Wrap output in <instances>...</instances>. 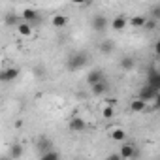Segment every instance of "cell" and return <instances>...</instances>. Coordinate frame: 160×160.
<instances>
[{"mask_svg": "<svg viewBox=\"0 0 160 160\" xmlns=\"http://www.w3.org/2000/svg\"><path fill=\"white\" fill-rule=\"evenodd\" d=\"M87 55H83V53H75V55H72L70 57V62H68V66H70V70H79V68H83L85 64H87Z\"/></svg>", "mask_w": 160, "mask_h": 160, "instance_id": "cell-1", "label": "cell"}, {"mask_svg": "<svg viewBox=\"0 0 160 160\" xmlns=\"http://www.w3.org/2000/svg\"><path fill=\"white\" fill-rule=\"evenodd\" d=\"M108 25H109V21H108L104 15H94V17L91 19V28H92L94 32H104V30L108 28Z\"/></svg>", "mask_w": 160, "mask_h": 160, "instance_id": "cell-2", "label": "cell"}, {"mask_svg": "<svg viewBox=\"0 0 160 160\" xmlns=\"http://www.w3.org/2000/svg\"><path fill=\"white\" fill-rule=\"evenodd\" d=\"M104 79H106V73H104L100 68H94V70H91L89 75H87V83H89V85H94V83L104 81Z\"/></svg>", "mask_w": 160, "mask_h": 160, "instance_id": "cell-3", "label": "cell"}, {"mask_svg": "<svg viewBox=\"0 0 160 160\" xmlns=\"http://www.w3.org/2000/svg\"><path fill=\"white\" fill-rule=\"evenodd\" d=\"M21 19H23V21H27V23L36 25V23L40 21V15H38V12H36V10H32V8H25V10L21 12Z\"/></svg>", "mask_w": 160, "mask_h": 160, "instance_id": "cell-4", "label": "cell"}, {"mask_svg": "<svg viewBox=\"0 0 160 160\" xmlns=\"http://www.w3.org/2000/svg\"><path fill=\"white\" fill-rule=\"evenodd\" d=\"M109 27H111L115 32H121V30H124V28L128 27V19L122 17V15H117V17H113V19L109 21Z\"/></svg>", "mask_w": 160, "mask_h": 160, "instance_id": "cell-5", "label": "cell"}, {"mask_svg": "<svg viewBox=\"0 0 160 160\" xmlns=\"http://www.w3.org/2000/svg\"><path fill=\"white\" fill-rule=\"evenodd\" d=\"M109 138L117 143H122V141H126V130L121 126H113V128H109Z\"/></svg>", "mask_w": 160, "mask_h": 160, "instance_id": "cell-6", "label": "cell"}, {"mask_svg": "<svg viewBox=\"0 0 160 160\" xmlns=\"http://www.w3.org/2000/svg\"><path fill=\"white\" fill-rule=\"evenodd\" d=\"M119 152H121V156L122 158H134L136 156V147H134V143H128V141H122L121 143V149H119Z\"/></svg>", "mask_w": 160, "mask_h": 160, "instance_id": "cell-7", "label": "cell"}, {"mask_svg": "<svg viewBox=\"0 0 160 160\" xmlns=\"http://www.w3.org/2000/svg\"><path fill=\"white\" fill-rule=\"evenodd\" d=\"M17 75H19V68L13 66V68H6V70H2V73H0V79H2V83H10V81H13Z\"/></svg>", "mask_w": 160, "mask_h": 160, "instance_id": "cell-8", "label": "cell"}, {"mask_svg": "<svg viewBox=\"0 0 160 160\" xmlns=\"http://www.w3.org/2000/svg\"><path fill=\"white\" fill-rule=\"evenodd\" d=\"M108 91H109V83H108V79H104V81H100V83L91 85V92H92L94 96H104Z\"/></svg>", "mask_w": 160, "mask_h": 160, "instance_id": "cell-9", "label": "cell"}, {"mask_svg": "<svg viewBox=\"0 0 160 160\" xmlns=\"http://www.w3.org/2000/svg\"><path fill=\"white\" fill-rule=\"evenodd\" d=\"M15 28H17V34H19L21 38H30V36H32V23L21 21V23L15 25Z\"/></svg>", "mask_w": 160, "mask_h": 160, "instance_id": "cell-10", "label": "cell"}, {"mask_svg": "<svg viewBox=\"0 0 160 160\" xmlns=\"http://www.w3.org/2000/svg\"><path fill=\"white\" fill-rule=\"evenodd\" d=\"M156 94H158V91H156L152 85H149V83H147V85L139 91V94H138V96H141L143 100H147V102H149V100H154V98H156Z\"/></svg>", "mask_w": 160, "mask_h": 160, "instance_id": "cell-11", "label": "cell"}, {"mask_svg": "<svg viewBox=\"0 0 160 160\" xmlns=\"http://www.w3.org/2000/svg\"><path fill=\"white\" fill-rule=\"evenodd\" d=\"M145 109H147V100H143L141 96H138V98H134V100L130 102V111L141 113V111H145Z\"/></svg>", "mask_w": 160, "mask_h": 160, "instance_id": "cell-12", "label": "cell"}, {"mask_svg": "<svg viewBox=\"0 0 160 160\" xmlns=\"http://www.w3.org/2000/svg\"><path fill=\"white\" fill-rule=\"evenodd\" d=\"M85 128H87V122L81 117H73L70 121V130H73V132H83Z\"/></svg>", "mask_w": 160, "mask_h": 160, "instance_id": "cell-13", "label": "cell"}, {"mask_svg": "<svg viewBox=\"0 0 160 160\" xmlns=\"http://www.w3.org/2000/svg\"><path fill=\"white\" fill-rule=\"evenodd\" d=\"M68 25V19H66V15H60V13H57V15H53L51 17V27L53 28H64Z\"/></svg>", "mask_w": 160, "mask_h": 160, "instance_id": "cell-14", "label": "cell"}, {"mask_svg": "<svg viewBox=\"0 0 160 160\" xmlns=\"http://www.w3.org/2000/svg\"><path fill=\"white\" fill-rule=\"evenodd\" d=\"M145 23H147L145 15H134L132 19H128V25L134 28H145Z\"/></svg>", "mask_w": 160, "mask_h": 160, "instance_id": "cell-15", "label": "cell"}, {"mask_svg": "<svg viewBox=\"0 0 160 160\" xmlns=\"http://www.w3.org/2000/svg\"><path fill=\"white\" fill-rule=\"evenodd\" d=\"M119 64H121V70H124V72H132L134 66H136V58H134V57H122Z\"/></svg>", "mask_w": 160, "mask_h": 160, "instance_id": "cell-16", "label": "cell"}, {"mask_svg": "<svg viewBox=\"0 0 160 160\" xmlns=\"http://www.w3.org/2000/svg\"><path fill=\"white\" fill-rule=\"evenodd\" d=\"M102 117L104 119H113L115 117V108H113V104H104L102 106Z\"/></svg>", "mask_w": 160, "mask_h": 160, "instance_id": "cell-17", "label": "cell"}, {"mask_svg": "<svg viewBox=\"0 0 160 160\" xmlns=\"http://www.w3.org/2000/svg\"><path fill=\"white\" fill-rule=\"evenodd\" d=\"M149 85H152L156 91H160V72H151L149 73Z\"/></svg>", "mask_w": 160, "mask_h": 160, "instance_id": "cell-18", "label": "cell"}, {"mask_svg": "<svg viewBox=\"0 0 160 160\" xmlns=\"http://www.w3.org/2000/svg\"><path fill=\"white\" fill-rule=\"evenodd\" d=\"M58 156H60V154H58L57 151H43V152H42V158H43V160H57Z\"/></svg>", "mask_w": 160, "mask_h": 160, "instance_id": "cell-19", "label": "cell"}, {"mask_svg": "<svg viewBox=\"0 0 160 160\" xmlns=\"http://www.w3.org/2000/svg\"><path fill=\"white\" fill-rule=\"evenodd\" d=\"M100 49H102L106 55H111V53H113V43H111V42H104V43L100 45Z\"/></svg>", "mask_w": 160, "mask_h": 160, "instance_id": "cell-20", "label": "cell"}, {"mask_svg": "<svg viewBox=\"0 0 160 160\" xmlns=\"http://www.w3.org/2000/svg\"><path fill=\"white\" fill-rule=\"evenodd\" d=\"M10 154H12V158H21V154H23V149H21V145H13Z\"/></svg>", "mask_w": 160, "mask_h": 160, "instance_id": "cell-21", "label": "cell"}, {"mask_svg": "<svg viewBox=\"0 0 160 160\" xmlns=\"http://www.w3.org/2000/svg\"><path fill=\"white\" fill-rule=\"evenodd\" d=\"M156 25H158V21L151 17V19H147V23H145V28H147V30H154V28H156Z\"/></svg>", "mask_w": 160, "mask_h": 160, "instance_id": "cell-22", "label": "cell"}, {"mask_svg": "<svg viewBox=\"0 0 160 160\" xmlns=\"http://www.w3.org/2000/svg\"><path fill=\"white\" fill-rule=\"evenodd\" d=\"M151 17H152V19H156V21H160V4H158V6H154V8L151 10Z\"/></svg>", "mask_w": 160, "mask_h": 160, "instance_id": "cell-23", "label": "cell"}, {"mask_svg": "<svg viewBox=\"0 0 160 160\" xmlns=\"http://www.w3.org/2000/svg\"><path fill=\"white\" fill-rule=\"evenodd\" d=\"M152 51H154V55H158V57H160V40H158V42L154 43V47H152Z\"/></svg>", "mask_w": 160, "mask_h": 160, "instance_id": "cell-24", "label": "cell"}, {"mask_svg": "<svg viewBox=\"0 0 160 160\" xmlns=\"http://www.w3.org/2000/svg\"><path fill=\"white\" fill-rule=\"evenodd\" d=\"M72 2H73V4H85L87 0H72Z\"/></svg>", "mask_w": 160, "mask_h": 160, "instance_id": "cell-25", "label": "cell"}]
</instances>
